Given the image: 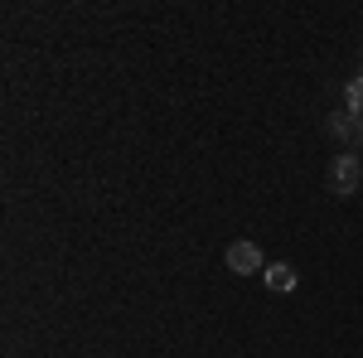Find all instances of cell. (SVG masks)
<instances>
[{
	"mask_svg": "<svg viewBox=\"0 0 363 358\" xmlns=\"http://www.w3.org/2000/svg\"><path fill=\"white\" fill-rule=\"evenodd\" d=\"M359 184H363L359 155H335V165H330V194L349 198V194H359Z\"/></svg>",
	"mask_w": 363,
	"mask_h": 358,
	"instance_id": "6da1fadb",
	"label": "cell"
},
{
	"mask_svg": "<svg viewBox=\"0 0 363 358\" xmlns=\"http://www.w3.org/2000/svg\"><path fill=\"white\" fill-rule=\"evenodd\" d=\"M223 262H228V272H238V276H257V272H267V267H262V247H257V242H247V237L228 242Z\"/></svg>",
	"mask_w": 363,
	"mask_h": 358,
	"instance_id": "7a4b0ae2",
	"label": "cell"
},
{
	"mask_svg": "<svg viewBox=\"0 0 363 358\" xmlns=\"http://www.w3.org/2000/svg\"><path fill=\"white\" fill-rule=\"evenodd\" d=\"M262 276H267V286L281 291V296H286V291H296V267H286V262H272Z\"/></svg>",
	"mask_w": 363,
	"mask_h": 358,
	"instance_id": "3957f363",
	"label": "cell"
},
{
	"mask_svg": "<svg viewBox=\"0 0 363 358\" xmlns=\"http://www.w3.org/2000/svg\"><path fill=\"white\" fill-rule=\"evenodd\" d=\"M330 131H335L339 140H349V136H363V126L354 121V116H349V111H335V116H330Z\"/></svg>",
	"mask_w": 363,
	"mask_h": 358,
	"instance_id": "277c9868",
	"label": "cell"
},
{
	"mask_svg": "<svg viewBox=\"0 0 363 358\" xmlns=\"http://www.w3.org/2000/svg\"><path fill=\"white\" fill-rule=\"evenodd\" d=\"M344 102H349V116H363V73H359V78H349Z\"/></svg>",
	"mask_w": 363,
	"mask_h": 358,
	"instance_id": "5b68a950",
	"label": "cell"
}]
</instances>
